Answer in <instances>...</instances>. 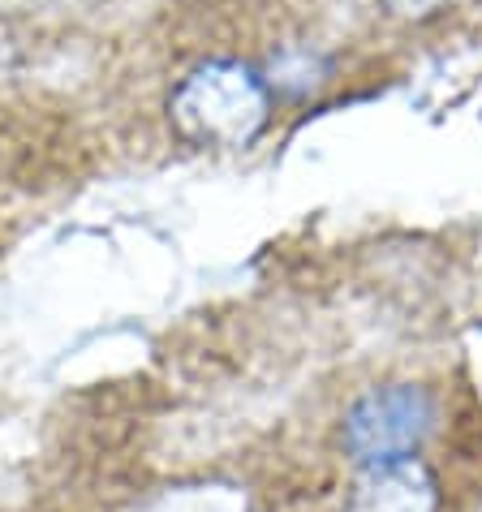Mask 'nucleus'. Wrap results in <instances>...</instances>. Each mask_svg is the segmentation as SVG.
Masks as SVG:
<instances>
[{
	"label": "nucleus",
	"mask_w": 482,
	"mask_h": 512,
	"mask_svg": "<svg viewBox=\"0 0 482 512\" xmlns=\"http://www.w3.org/2000/svg\"><path fill=\"white\" fill-rule=\"evenodd\" d=\"M272 112L276 91L267 87L263 69L241 56H207L168 91V125L190 147H250L272 125Z\"/></svg>",
	"instance_id": "nucleus-1"
},
{
	"label": "nucleus",
	"mask_w": 482,
	"mask_h": 512,
	"mask_svg": "<svg viewBox=\"0 0 482 512\" xmlns=\"http://www.w3.org/2000/svg\"><path fill=\"white\" fill-rule=\"evenodd\" d=\"M461 5H465V0H375L379 18H388L396 26H414V31L444 22L448 13H457Z\"/></svg>",
	"instance_id": "nucleus-4"
},
{
	"label": "nucleus",
	"mask_w": 482,
	"mask_h": 512,
	"mask_svg": "<svg viewBox=\"0 0 482 512\" xmlns=\"http://www.w3.org/2000/svg\"><path fill=\"white\" fill-rule=\"evenodd\" d=\"M349 512H439V482L422 457L358 469Z\"/></svg>",
	"instance_id": "nucleus-3"
},
{
	"label": "nucleus",
	"mask_w": 482,
	"mask_h": 512,
	"mask_svg": "<svg viewBox=\"0 0 482 512\" xmlns=\"http://www.w3.org/2000/svg\"><path fill=\"white\" fill-rule=\"evenodd\" d=\"M439 431V396L427 383L396 379L353 396L340 418V452L353 469L418 461Z\"/></svg>",
	"instance_id": "nucleus-2"
}]
</instances>
